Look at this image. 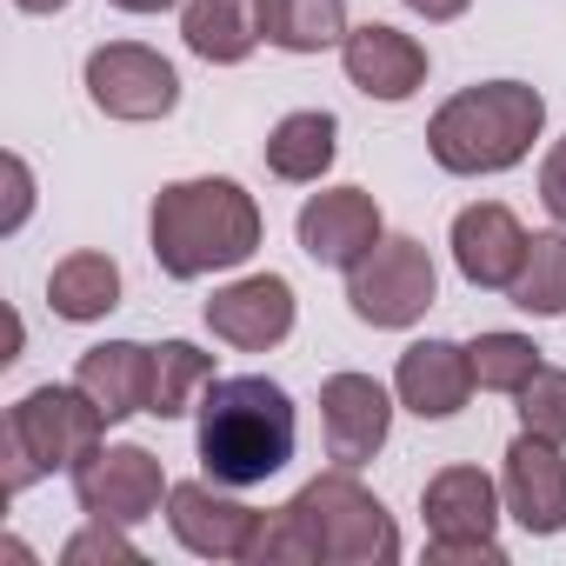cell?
I'll return each instance as SVG.
<instances>
[{
    "label": "cell",
    "instance_id": "29",
    "mask_svg": "<svg viewBox=\"0 0 566 566\" xmlns=\"http://www.w3.org/2000/svg\"><path fill=\"white\" fill-rule=\"evenodd\" d=\"M539 200H546V213L566 227V140H553L546 160H539Z\"/></svg>",
    "mask_w": 566,
    "mask_h": 566
},
{
    "label": "cell",
    "instance_id": "24",
    "mask_svg": "<svg viewBox=\"0 0 566 566\" xmlns=\"http://www.w3.org/2000/svg\"><path fill=\"white\" fill-rule=\"evenodd\" d=\"M213 387V354H200L193 340H160L154 347V420H180L193 407V394Z\"/></svg>",
    "mask_w": 566,
    "mask_h": 566
},
{
    "label": "cell",
    "instance_id": "3",
    "mask_svg": "<svg viewBox=\"0 0 566 566\" xmlns=\"http://www.w3.org/2000/svg\"><path fill=\"white\" fill-rule=\"evenodd\" d=\"M301 420L280 380L233 374L200 394V467L220 486H260L294 460Z\"/></svg>",
    "mask_w": 566,
    "mask_h": 566
},
{
    "label": "cell",
    "instance_id": "14",
    "mask_svg": "<svg viewBox=\"0 0 566 566\" xmlns=\"http://www.w3.org/2000/svg\"><path fill=\"white\" fill-rule=\"evenodd\" d=\"M387 427H394V400L374 374H334L321 387V433L340 467H367L387 447Z\"/></svg>",
    "mask_w": 566,
    "mask_h": 566
},
{
    "label": "cell",
    "instance_id": "21",
    "mask_svg": "<svg viewBox=\"0 0 566 566\" xmlns=\"http://www.w3.org/2000/svg\"><path fill=\"white\" fill-rule=\"evenodd\" d=\"M48 307L61 314V321H74V327H87V321H107L114 307H120V266L107 260V253H67L54 273H48Z\"/></svg>",
    "mask_w": 566,
    "mask_h": 566
},
{
    "label": "cell",
    "instance_id": "4",
    "mask_svg": "<svg viewBox=\"0 0 566 566\" xmlns=\"http://www.w3.org/2000/svg\"><path fill=\"white\" fill-rule=\"evenodd\" d=\"M546 127V101L526 81H480L460 87L453 101H440V114L427 120V154L447 174H506L533 154Z\"/></svg>",
    "mask_w": 566,
    "mask_h": 566
},
{
    "label": "cell",
    "instance_id": "13",
    "mask_svg": "<svg viewBox=\"0 0 566 566\" xmlns=\"http://www.w3.org/2000/svg\"><path fill=\"white\" fill-rule=\"evenodd\" d=\"M526 227L513 220V207L500 200H473L453 213V266L467 287H486V294H506L513 287V273L526 260Z\"/></svg>",
    "mask_w": 566,
    "mask_h": 566
},
{
    "label": "cell",
    "instance_id": "10",
    "mask_svg": "<svg viewBox=\"0 0 566 566\" xmlns=\"http://www.w3.org/2000/svg\"><path fill=\"white\" fill-rule=\"evenodd\" d=\"M227 493L233 486H220V480H180L167 493V526H174V539L187 553H200V559H253L266 513H253V506H240Z\"/></svg>",
    "mask_w": 566,
    "mask_h": 566
},
{
    "label": "cell",
    "instance_id": "17",
    "mask_svg": "<svg viewBox=\"0 0 566 566\" xmlns=\"http://www.w3.org/2000/svg\"><path fill=\"white\" fill-rule=\"evenodd\" d=\"M74 387H81L107 420L154 413V347H140V340H101V347L81 354Z\"/></svg>",
    "mask_w": 566,
    "mask_h": 566
},
{
    "label": "cell",
    "instance_id": "31",
    "mask_svg": "<svg viewBox=\"0 0 566 566\" xmlns=\"http://www.w3.org/2000/svg\"><path fill=\"white\" fill-rule=\"evenodd\" d=\"M407 8H413V14H427V21H460L473 0H407Z\"/></svg>",
    "mask_w": 566,
    "mask_h": 566
},
{
    "label": "cell",
    "instance_id": "2",
    "mask_svg": "<svg viewBox=\"0 0 566 566\" xmlns=\"http://www.w3.org/2000/svg\"><path fill=\"white\" fill-rule=\"evenodd\" d=\"M260 200L240 187V180H220V174H200V180H174L154 193V220H147V240H154V260L167 280H200V273H220V266H247L260 253Z\"/></svg>",
    "mask_w": 566,
    "mask_h": 566
},
{
    "label": "cell",
    "instance_id": "8",
    "mask_svg": "<svg viewBox=\"0 0 566 566\" xmlns=\"http://www.w3.org/2000/svg\"><path fill=\"white\" fill-rule=\"evenodd\" d=\"M167 493H174L167 467H160L147 447H134V440L101 447V453H87V460L74 467V500H81V513H87V520L140 526V520H154V513H160V500H167Z\"/></svg>",
    "mask_w": 566,
    "mask_h": 566
},
{
    "label": "cell",
    "instance_id": "15",
    "mask_svg": "<svg viewBox=\"0 0 566 566\" xmlns=\"http://www.w3.org/2000/svg\"><path fill=\"white\" fill-rule=\"evenodd\" d=\"M340 67L347 81L367 94V101H413L427 87V48L387 21H367V28H347L340 41Z\"/></svg>",
    "mask_w": 566,
    "mask_h": 566
},
{
    "label": "cell",
    "instance_id": "7",
    "mask_svg": "<svg viewBox=\"0 0 566 566\" xmlns=\"http://www.w3.org/2000/svg\"><path fill=\"white\" fill-rule=\"evenodd\" d=\"M87 101L107 120H134V127L167 120L180 107V74H174V61H160L140 41H107L87 54Z\"/></svg>",
    "mask_w": 566,
    "mask_h": 566
},
{
    "label": "cell",
    "instance_id": "11",
    "mask_svg": "<svg viewBox=\"0 0 566 566\" xmlns=\"http://www.w3.org/2000/svg\"><path fill=\"white\" fill-rule=\"evenodd\" d=\"M500 500L533 539L566 533V453H559V440H539L520 427V440L506 447V467H500Z\"/></svg>",
    "mask_w": 566,
    "mask_h": 566
},
{
    "label": "cell",
    "instance_id": "27",
    "mask_svg": "<svg viewBox=\"0 0 566 566\" xmlns=\"http://www.w3.org/2000/svg\"><path fill=\"white\" fill-rule=\"evenodd\" d=\"M61 559L67 566H94V559H114V566H134L140 559V546L127 539V526H114V520H87L67 546H61Z\"/></svg>",
    "mask_w": 566,
    "mask_h": 566
},
{
    "label": "cell",
    "instance_id": "19",
    "mask_svg": "<svg viewBox=\"0 0 566 566\" xmlns=\"http://www.w3.org/2000/svg\"><path fill=\"white\" fill-rule=\"evenodd\" d=\"M180 41L207 67H240L260 48V0H187Z\"/></svg>",
    "mask_w": 566,
    "mask_h": 566
},
{
    "label": "cell",
    "instance_id": "26",
    "mask_svg": "<svg viewBox=\"0 0 566 566\" xmlns=\"http://www.w3.org/2000/svg\"><path fill=\"white\" fill-rule=\"evenodd\" d=\"M520 427L566 447V374H559V367H539V374L520 387Z\"/></svg>",
    "mask_w": 566,
    "mask_h": 566
},
{
    "label": "cell",
    "instance_id": "5",
    "mask_svg": "<svg viewBox=\"0 0 566 566\" xmlns=\"http://www.w3.org/2000/svg\"><path fill=\"white\" fill-rule=\"evenodd\" d=\"M114 420L81 387H34L8 407L0 447H8V493H28L41 473H74L87 453H101V433Z\"/></svg>",
    "mask_w": 566,
    "mask_h": 566
},
{
    "label": "cell",
    "instance_id": "12",
    "mask_svg": "<svg viewBox=\"0 0 566 566\" xmlns=\"http://www.w3.org/2000/svg\"><path fill=\"white\" fill-rule=\"evenodd\" d=\"M207 327H213V340H227L240 354H266L294 334V287L280 273H247L207 301Z\"/></svg>",
    "mask_w": 566,
    "mask_h": 566
},
{
    "label": "cell",
    "instance_id": "16",
    "mask_svg": "<svg viewBox=\"0 0 566 566\" xmlns=\"http://www.w3.org/2000/svg\"><path fill=\"white\" fill-rule=\"evenodd\" d=\"M394 394H400V407L420 413V420H453V413L467 407V394H473V360H467V347H453V340H413V347L400 354V367H394Z\"/></svg>",
    "mask_w": 566,
    "mask_h": 566
},
{
    "label": "cell",
    "instance_id": "23",
    "mask_svg": "<svg viewBox=\"0 0 566 566\" xmlns=\"http://www.w3.org/2000/svg\"><path fill=\"white\" fill-rule=\"evenodd\" d=\"M506 301L520 314H539V321H559L566 314V233H533L526 240V260L513 273Z\"/></svg>",
    "mask_w": 566,
    "mask_h": 566
},
{
    "label": "cell",
    "instance_id": "18",
    "mask_svg": "<svg viewBox=\"0 0 566 566\" xmlns=\"http://www.w3.org/2000/svg\"><path fill=\"white\" fill-rule=\"evenodd\" d=\"M420 513H427L433 539H493L506 500L480 467H440L427 480V493H420Z\"/></svg>",
    "mask_w": 566,
    "mask_h": 566
},
{
    "label": "cell",
    "instance_id": "9",
    "mask_svg": "<svg viewBox=\"0 0 566 566\" xmlns=\"http://www.w3.org/2000/svg\"><path fill=\"white\" fill-rule=\"evenodd\" d=\"M301 253L314 266H334V273H354L380 240H387V220H380V200L367 187H327V193H307L301 220Z\"/></svg>",
    "mask_w": 566,
    "mask_h": 566
},
{
    "label": "cell",
    "instance_id": "1",
    "mask_svg": "<svg viewBox=\"0 0 566 566\" xmlns=\"http://www.w3.org/2000/svg\"><path fill=\"white\" fill-rule=\"evenodd\" d=\"M394 566L400 559V526L354 480V467L307 480L280 513H266L253 566Z\"/></svg>",
    "mask_w": 566,
    "mask_h": 566
},
{
    "label": "cell",
    "instance_id": "25",
    "mask_svg": "<svg viewBox=\"0 0 566 566\" xmlns=\"http://www.w3.org/2000/svg\"><path fill=\"white\" fill-rule=\"evenodd\" d=\"M467 360H473V387H486V394H520V387L546 367L526 334H480V340L467 347Z\"/></svg>",
    "mask_w": 566,
    "mask_h": 566
},
{
    "label": "cell",
    "instance_id": "20",
    "mask_svg": "<svg viewBox=\"0 0 566 566\" xmlns=\"http://www.w3.org/2000/svg\"><path fill=\"white\" fill-rule=\"evenodd\" d=\"M334 154H340V120L327 107H301V114H287L266 134V174L273 180H294V187L321 180L334 167Z\"/></svg>",
    "mask_w": 566,
    "mask_h": 566
},
{
    "label": "cell",
    "instance_id": "6",
    "mask_svg": "<svg viewBox=\"0 0 566 566\" xmlns=\"http://www.w3.org/2000/svg\"><path fill=\"white\" fill-rule=\"evenodd\" d=\"M433 294H440V273H433V253L413 233H387L347 273V307L367 327H413L433 307Z\"/></svg>",
    "mask_w": 566,
    "mask_h": 566
},
{
    "label": "cell",
    "instance_id": "33",
    "mask_svg": "<svg viewBox=\"0 0 566 566\" xmlns=\"http://www.w3.org/2000/svg\"><path fill=\"white\" fill-rule=\"evenodd\" d=\"M14 8H21V14H61L67 0H14Z\"/></svg>",
    "mask_w": 566,
    "mask_h": 566
},
{
    "label": "cell",
    "instance_id": "30",
    "mask_svg": "<svg viewBox=\"0 0 566 566\" xmlns=\"http://www.w3.org/2000/svg\"><path fill=\"white\" fill-rule=\"evenodd\" d=\"M28 207H34V174H28L21 154H8V220H0V233H21Z\"/></svg>",
    "mask_w": 566,
    "mask_h": 566
},
{
    "label": "cell",
    "instance_id": "22",
    "mask_svg": "<svg viewBox=\"0 0 566 566\" xmlns=\"http://www.w3.org/2000/svg\"><path fill=\"white\" fill-rule=\"evenodd\" d=\"M260 41L280 54H327L347 41V0H260Z\"/></svg>",
    "mask_w": 566,
    "mask_h": 566
},
{
    "label": "cell",
    "instance_id": "28",
    "mask_svg": "<svg viewBox=\"0 0 566 566\" xmlns=\"http://www.w3.org/2000/svg\"><path fill=\"white\" fill-rule=\"evenodd\" d=\"M427 559L433 566H506V546L500 539H427Z\"/></svg>",
    "mask_w": 566,
    "mask_h": 566
},
{
    "label": "cell",
    "instance_id": "32",
    "mask_svg": "<svg viewBox=\"0 0 566 566\" xmlns=\"http://www.w3.org/2000/svg\"><path fill=\"white\" fill-rule=\"evenodd\" d=\"M120 14H167V8H180V0H114Z\"/></svg>",
    "mask_w": 566,
    "mask_h": 566
}]
</instances>
